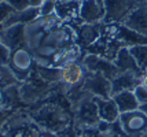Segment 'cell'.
Segmentation results:
<instances>
[{
  "label": "cell",
  "instance_id": "d6a6232c",
  "mask_svg": "<svg viewBox=\"0 0 147 137\" xmlns=\"http://www.w3.org/2000/svg\"><path fill=\"white\" fill-rule=\"evenodd\" d=\"M98 1H99V3H102V4H103V0H98Z\"/></svg>",
  "mask_w": 147,
  "mask_h": 137
},
{
  "label": "cell",
  "instance_id": "8fae6325",
  "mask_svg": "<svg viewBox=\"0 0 147 137\" xmlns=\"http://www.w3.org/2000/svg\"><path fill=\"white\" fill-rule=\"evenodd\" d=\"M122 26L128 27L136 33H140L147 36V3L146 1H138L135 8L128 14V17L121 23Z\"/></svg>",
  "mask_w": 147,
  "mask_h": 137
},
{
  "label": "cell",
  "instance_id": "f546056e",
  "mask_svg": "<svg viewBox=\"0 0 147 137\" xmlns=\"http://www.w3.org/2000/svg\"><path fill=\"white\" fill-rule=\"evenodd\" d=\"M140 84L143 85V86H144V88L147 89V74H146V73H144V74H143V77H142Z\"/></svg>",
  "mask_w": 147,
  "mask_h": 137
},
{
  "label": "cell",
  "instance_id": "7c38bea8",
  "mask_svg": "<svg viewBox=\"0 0 147 137\" xmlns=\"http://www.w3.org/2000/svg\"><path fill=\"white\" fill-rule=\"evenodd\" d=\"M105 18L103 4L98 0H83L80 6L78 19L83 23H100Z\"/></svg>",
  "mask_w": 147,
  "mask_h": 137
},
{
  "label": "cell",
  "instance_id": "ac0fdd59",
  "mask_svg": "<svg viewBox=\"0 0 147 137\" xmlns=\"http://www.w3.org/2000/svg\"><path fill=\"white\" fill-rule=\"evenodd\" d=\"M38 17H40V8L38 7H29L28 10L15 13L3 26L4 27L13 26L15 23H25V25H28V23H30L33 21H36Z\"/></svg>",
  "mask_w": 147,
  "mask_h": 137
},
{
  "label": "cell",
  "instance_id": "836d02e7",
  "mask_svg": "<svg viewBox=\"0 0 147 137\" xmlns=\"http://www.w3.org/2000/svg\"><path fill=\"white\" fill-rule=\"evenodd\" d=\"M76 1H83V0H76Z\"/></svg>",
  "mask_w": 147,
  "mask_h": 137
},
{
  "label": "cell",
  "instance_id": "484cf974",
  "mask_svg": "<svg viewBox=\"0 0 147 137\" xmlns=\"http://www.w3.org/2000/svg\"><path fill=\"white\" fill-rule=\"evenodd\" d=\"M10 49L6 48V47L3 45L1 43H0V66L3 65H7L8 63V58H10Z\"/></svg>",
  "mask_w": 147,
  "mask_h": 137
},
{
  "label": "cell",
  "instance_id": "f35d334b",
  "mask_svg": "<svg viewBox=\"0 0 147 137\" xmlns=\"http://www.w3.org/2000/svg\"><path fill=\"white\" fill-rule=\"evenodd\" d=\"M54 1H55V0H54Z\"/></svg>",
  "mask_w": 147,
  "mask_h": 137
},
{
  "label": "cell",
  "instance_id": "d6986e66",
  "mask_svg": "<svg viewBox=\"0 0 147 137\" xmlns=\"http://www.w3.org/2000/svg\"><path fill=\"white\" fill-rule=\"evenodd\" d=\"M118 39L122 40L125 43L127 47L131 45H139V44H147V36H143L140 33H136L135 30H131L128 27L122 26L118 29V33H117Z\"/></svg>",
  "mask_w": 147,
  "mask_h": 137
},
{
  "label": "cell",
  "instance_id": "7a4b0ae2",
  "mask_svg": "<svg viewBox=\"0 0 147 137\" xmlns=\"http://www.w3.org/2000/svg\"><path fill=\"white\" fill-rule=\"evenodd\" d=\"M40 126L29 117H11L8 118L1 130L0 137H38Z\"/></svg>",
  "mask_w": 147,
  "mask_h": 137
},
{
  "label": "cell",
  "instance_id": "f1b7e54d",
  "mask_svg": "<svg viewBox=\"0 0 147 137\" xmlns=\"http://www.w3.org/2000/svg\"><path fill=\"white\" fill-rule=\"evenodd\" d=\"M139 110L142 111V112H144L147 115V102L146 103H142V104H139Z\"/></svg>",
  "mask_w": 147,
  "mask_h": 137
},
{
  "label": "cell",
  "instance_id": "6da1fadb",
  "mask_svg": "<svg viewBox=\"0 0 147 137\" xmlns=\"http://www.w3.org/2000/svg\"><path fill=\"white\" fill-rule=\"evenodd\" d=\"M36 63L33 52L29 49V47H19L10 52L8 63L7 66L13 72L15 78L18 80L19 84L29 80L30 74L33 73V66Z\"/></svg>",
  "mask_w": 147,
  "mask_h": 137
},
{
  "label": "cell",
  "instance_id": "83f0119b",
  "mask_svg": "<svg viewBox=\"0 0 147 137\" xmlns=\"http://www.w3.org/2000/svg\"><path fill=\"white\" fill-rule=\"evenodd\" d=\"M4 106V89L0 88V108Z\"/></svg>",
  "mask_w": 147,
  "mask_h": 137
},
{
  "label": "cell",
  "instance_id": "7402d4cb",
  "mask_svg": "<svg viewBox=\"0 0 147 137\" xmlns=\"http://www.w3.org/2000/svg\"><path fill=\"white\" fill-rule=\"evenodd\" d=\"M15 13H17V11H15L7 1H1V3H0V23L4 25Z\"/></svg>",
  "mask_w": 147,
  "mask_h": 137
},
{
  "label": "cell",
  "instance_id": "2e32d148",
  "mask_svg": "<svg viewBox=\"0 0 147 137\" xmlns=\"http://www.w3.org/2000/svg\"><path fill=\"white\" fill-rule=\"evenodd\" d=\"M113 62H114V65L117 66V69H118L120 72H134V73L140 74V76L144 74V73L138 67V65H136V62L134 60V58H132V55H131V52H129V49L127 45H124L120 48V51L117 52V55H115V58Z\"/></svg>",
  "mask_w": 147,
  "mask_h": 137
},
{
  "label": "cell",
  "instance_id": "d4e9b609",
  "mask_svg": "<svg viewBox=\"0 0 147 137\" xmlns=\"http://www.w3.org/2000/svg\"><path fill=\"white\" fill-rule=\"evenodd\" d=\"M134 93H135V96H136V100L139 102V104L147 102V89L142 84H139L136 88H135Z\"/></svg>",
  "mask_w": 147,
  "mask_h": 137
},
{
  "label": "cell",
  "instance_id": "277c9868",
  "mask_svg": "<svg viewBox=\"0 0 147 137\" xmlns=\"http://www.w3.org/2000/svg\"><path fill=\"white\" fill-rule=\"evenodd\" d=\"M34 122L47 132H61L63 128H66L67 118L63 111H61V108H57L54 106H45L37 112Z\"/></svg>",
  "mask_w": 147,
  "mask_h": 137
},
{
  "label": "cell",
  "instance_id": "1f68e13d",
  "mask_svg": "<svg viewBox=\"0 0 147 137\" xmlns=\"http://www.w3.org/2000/svg\"><path fill=\"white\" fill-rule=\"evenodd\" d=\"M3 27H4V26H3V23H0V32L3 30Z\"/></svg>",
  "mask_w": 147,
  "mask_h": 137
},
{
  "label": "cell",
  "instance_id": "4fadbf2b",
  "mask_svg": "<svg viewBox=\"0 0 147 137\" xmlns=\"http://www.w3.org/2000/svg\"><path fill=\"white\" fill-rule=\"evenodd\" d=\"M143 76L134 72H120L111 80V93H120L124 91H134L140 84Z\"/></svg>",
  "mask_w": 147,
  "mask_h": 137
},
{
  "label": "cell",
  "instance_id": "74e56055",
  "mask_svg": "<svg viewBox=\"0 0 147 137\" xmlns=\"http://www.w3.org/2000/svg\"><path fill=\"white\" fill-rule=\"evenodd\" d=\"M146 3H147V0H146Z\"/></svg>",
  "mask_w": 147,
  "mask_h": 137
},
{
  "label": "cell",
  "instance_id": "8992f818",
  "mask_svg": "<svg viewBox=\"0 0 147 137\" xmlns=\"http://www.w3.org/2000/svg\"><path fill=\"white\" fill-rule=\"evenodd\" d=\"M118 124L127 136H140L147 129V115L139 108L128 112H121Z\"/></svg>",
  "mask_w": 147,
  "mask_h": 137
},
{
  "label": "cell",
  "instance_id": "4316f807",
  "mask_svg": "<svg viewBox=\"0 0 147 137\" xmlns=\"http://www.w3.org/2000/svg\"><path fill=\"white\" fill-rule=\"evenodd\" d=\"M29 1H30L32 7H40L41 4H43V1H44V0H29Z\"/></svg>",
  "mask_w": 147,
  "mask_h": 137
},
{
  "label": "cell",
  "instance_id": "8d00e7d4",
  "mask_svg": "<svg viewBox=\"0 0 147 137\" xmlns=\"http://www.w3.org/2000/svg\"><path fill=\"white\" fill-rule=\"evenodd\" d=\"M138 1H140V0H138Z\"/></svg>",
  "mask_w": 147,
  "mask_h": 137
},
{
  "label": "cell",
  "instance_id": "30bf717a",
  "mask_svg": "<svg viewBox=\"0 0 147 137\" xmlns=\"http://www.w3.org/2000/svg\"><path fill=\"white\" fill-rule=\"evenodd\" d=\"M25 26V23H15L13 26L3 27L0 32V43L10 51L19 47H28Z\"/></svg>",
  "mask_w": 147,
  "mask_h": 137
},
{
  "label": "cell",
  "instance_id": "52a82bcc",
  "mask_svg": "<svg viewBox=\"0 0 147 137\" xmlns=\"http://www.w3.org/2000/svg\"><path fill=\"white\" fill-rule=\"evenodd\" d=\"M88 76V70L85 69L83 62L73 60L59 67V81L69 88H74L84 84V80Z\"/></svg>",
  "mask_w": 147,
  "mask_h": 137
},
{
  "label": "cell",
  "instance_id": "4dcf8cb0",
  "mask_svg": "<svg viewBox=\"0 0 147 137\" xmlns=\"http://www.w3.org/2000/svg\"><path fill=\"white\" fill-rule=\"evenodd\" d=\"M139 137H147V129H146L144 132H143V133H142V134H140Z\"/></svg>",
  "mask_w": 147,
  "mask_h": 137
},
{
  "label": "cell",
  "instance_id": "e0dca14e",
  "mask_svg": "<svg viewBox=\"0 0 147 137\" xmlns=\"http://www.w3.org/2000/svg\"><path fill=\"white\" fill-rule=\"evenodd\" d=\"M111 99L115 102L120 114L139 108V102L136 100L134 91H124V92H120V93H115V95L111 96Z\"/></svg>",
  "mask_w": 147,
  "mask_h": 137
},
{
  "label": "cell",
  "instance_id": "cb8c5ba5",
  "mask_svg": "<svg viewBox=\"0 0 147 137\" xmlns=\"http://www.w3.org/2000/svg\"><path fill=\"white\" fill-rule=\"evenodd\" d=\"M4 1H7L17 13L24 11V10H28L29 7H32V4H30L29 0H4Z\"/></svg>",
  "mask_w": 147,
  "mask_h": 137
},
{
  "label": "cell",
  "instance_id": "5bb4252c",
  "mask_svg": "<svg viewBox=\"0 0 147 137\" xmlns=\"http://www.w3.org/2000/svg\"><path fill=\"white\" fill-rule=\"evenodd\" d=\"M95 99L96 107H98V115L102 122L107 124H114L118 122L120 118V111L113 99H102V98H94Z\"/></svg>",
  "mask_w": 147,
  "mask_h": 137
},
{
  "label": "cell",
  "instance_id": "44dd1931",
  "mask_svg": "<svg viewBox=\"0 0 147 137\" xmlns=\"http://www.w3.org/2000/svg\"><path fill=\"white\" fill-rule=\"evenodd\" d=\"M15 85H19V82L18 80L15 78L13 72L10 70V67L7 65L0 66V88L7 89V88H11Z\"/></svg>",
  "mask_w": 147,
  "mask_h": 137
},
{
  "label": "cell",
  "instance_id": "9c48e42d",
  "mask_svg": "<svg viewBox=\"0 0 147 137\" xmlns=\"http://www.w3.org/2000/svg\"><path fill=\"white\" fill-rule=\"evenodd\" d=\"M83 65L85 66V69L88 70V73H99V74H103L110 81L120 73V70L117 69V66L114 65L113 60L102 58V56H99L96 53H88V55H85V58L83 59Z\"/></svg>",
  "mask_w": 147,
  "mask_h": 137
},
{
  "label": "cell",
  "instance_id": "3957f363",
  "mask_svg": "<svg viewBox=\"0 0 147 137\" xmlns=\"http://www.w3.org/2000/svg\"><path fill=\"white\" fill-rule=\"evenodd\" d=\"M138 4V0H103V23H122L128 14Z\"/></svg>",
  "mask_w": 147,
  "mask_h": 137
},
{
  "label": "cell",
  "instance_id": "ba28073f",
  "mask_svg": "<svg viewBox=\"0 0 147 137\" xmlns=\"http://www.w3.org/2000/svg\"><path fill=\"white\" fill-rule=\"evenodd\" d=\"M83 91L91 93L94 98L110 99L113 96L111 81L99 73H88V76L84 80Z\"/></svg>",
  "mask_w": 147,
  "mask_h": 137
},
{
  "label": "cell",
  "instance_id": "ffe728a7",
  "mask_svg": "<svg viewBox=\"0 0 147 137\" xmlns=\"http://www.w3.org/2000/svg\"><path fill=\"white\" fill-rule=\"evenodd\" d=\"M129 52L132 55L134 60L136 62L138 67L143 73L147 70V44H139V45H131L128 47Z\"/></svg>",
  "mask_w": 147,
  "mask_h": 137
},
{
  "label": "cell",
  "instance_id": "d590c367",
  "mask_svg": "<svg viewBox=\"0 0 147 137\" xmlns=\"http://www.w3.org/2000/svg\"><path fill=\"white\" fill-rule=\"evenodd\" d=\"M146 74H147V70H146Z\"/></svg>",
  "mask_w": 147,
  "mask_h": 137
},
{
  "label": "cell",
  "instance_id": "603a6c76",
  "mask_svg": "<svg viewBox=\"0 0 147 137\" xmlns=\"http://www.w3.org/2000/svg\"><path fill=\"white\" fill-rule=\"evenodd\" d=\"M40 8V17H48L55 14V1L54 0H44Z\"/></svg>",
  "mask_w": 147,
  "mask_h": 137
},
{
  "label": "cell",
  "instance_id": "9a60e30c",
  "mask_svg": "<svg viewBox=\"0 0 147 137\" xmlns=\"http://www.w3.org/2000/svg\"><path fill=\"white\" fill-rule=\"evenodd\" d=\"M81 1L76 0H55V15L62 22L77 21L80 14Z\"/></svg>",
  "mask_w": 147,
  "mask_h": 137
},
{
  "label": "cell",
  "instance_id": "5b68a950",
  "mask_svg": "<svg viewBox=\"0 0 147 137\" xmlns=\"http://www.w3.org/2000/svg\"><path fill=\"white\" fill-rule=\"evenodd\" d=\"M85 92V91H84ZM76 122L81 126H95L100 122L98 115V107H96L94 96L85 92V96L78 100L76 110Z\"/></svg>",
  "mask_w": 147,
  "mask_h": 137
},
{
  "label": "cell",
  "instance_id": "e575fe53",
  "mask_svg": "<svg viewBox=\"0 0 147 137\" xmlns=\"http://www.w3.org/2000/svg\"><path fill=\"white\" fill-rule=\"evenodd\" d=\"M1 1H4V0H0V3H1Z\"/></svg>",
  "mask_w": 147,
  "mask_h": 137
}]
</instances>
